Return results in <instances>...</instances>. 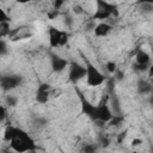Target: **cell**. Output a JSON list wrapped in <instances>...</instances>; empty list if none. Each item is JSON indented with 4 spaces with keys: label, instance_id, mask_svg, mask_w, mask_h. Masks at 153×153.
<instances>
[{
    "label": "cell",
    "instance_id": "cell-1",
    "mask_svg": "<svg viewBox=\"0 0 153 153\" xmlns=\"http://www.w3.org/2000/svg\"><path fill=\"white\" fill-rule=\"evenodd\" d=\"M10 143H11L12 149L19 153L35 149V142L29 136V134L24 131L23 129H19L16 127H14V133L12 135V139L10 140Z\"/></svg>",
    "mask_w": 153,
    "mask_h": 153
},
{
    "label": "cell",
    "instance_id": "cell-2",
    "mask_svg": "<svg viewBox=\"0 0 153 153\" xmlns=\"http://www.w3.org/2000/svg\"><path fill=\"white\" fill-rule=\"evenodd\" d=\"M97 8L93 14V19L98 20H105L109 19L110 17H117L118 16V10L117 6L106 1V0H96Z\"/></svg>",
    "mask_w": 153,
    "mask_h": 153
},
{
    "label": "cell",
    "instance_id": "cell-3",
    "mask_svg": "<svg viewBox=\"0 0 153 153\" xmlns=\"http://www.w3.org/2000/svg\"><path fill=\"white\" fill-rule=\"evenodd\" d=\"M85 68H86L85 78H86V82H87L88 86L97 87V86H100L105 81L104 74L86 59H85Z\"/></svg>",
    "mask_w": 153,
    "mask_h": 153
},
{
    "label": "cell",
    "instance_id": "cell-4",
    "mask_svg": "<svg viewBox=\"0 0 153 153\" xmlns=\"http://www.w3.org/2000/svg\"><path fill=\"white\" fill-rule=\"evenodd\" d=\"M112 117V111L106 100H102L98 105H94V111L92 114V120L94 122L108 123V121Z\"/></svg>",
    "mask_w": 153,
    "mask_h": 153
},
{
    "label": "cell",
    "instance_id": "cell-5",
    "mask_svg": "<svg viewBox=\"0 0 153 153\" xmlns=\"http://www.w3.org/2000/svg\"><path fill=\"white\" fill-rule=\"evenodd\" d=\"M48 36H49V44L51 48H57V47H63L68 42V33L67 31L59 30L54 26H50L48 30Z\"/></svg>",
    "mask_w": 153,
    "mask_h": 153
},
{
    "label": "cell",
    "instance_id": "cell-6",
    "mask_svg": "<svg viewBox=\"0 0 153 153\" xmlns=\"http://www.w3.org/2000/svg\"><path fill=\"white\" fill-rule=\"evenodd\" d=\"M23 82V78L17 74H8V75H2L0 76V88L5 92L12 91L20 86Z\"/></svg>",
    "mask_w": 153,
    "mask_h": 153
},
{
    "label": "cell",
    "instance_id": "cell-7",
    "mask_svg": "<svg viewBox=\"0 0 153 153\" xmlns=\"http://www.w3.org/2000/svg\"><path fill=\"white\" fill-rule=\"evenodd\" d=\"M149 68H151V55L146 50L139 49L137 53L135 54L134 69H136L137 72H147Z\"/></svg>",
    "mask_w": 153,
    "mask_h": 153
},
{
    "label": "cell",
    "instance_id": "cell-8",
    "mask_svg": "<svg viewBox=\"0 0 153 153\" xmlns=\"http://www.w3.org/2000/svg\"><path fill=\"white\" fill-rule=\"evenodd\" d=\"M86 75V68L85 66L78 63V62H71L68 63V79L72 82H78Z\"/></svg>",
    "mask_w": 153,
    "mask_h": 153
},
{
    "label": "cell",
    "instance_id": "cell-9",
    "mask_svg": "<svg viewBox=\"0 0 153 153\" xmlns=\"http://www.w3.org/2000/svg\"><path fill=\"white\" fill-rule=\"evenodd\" d=\"M50 91H51V87L49 84H45V82L41 84L36 91V100L41 104H45L49 100Z\"/></svg>",
    "mask_w": 153,
    "mask_h": 153
},
{
    "label": "cell",
    "instance_id": "cell-10",
    "mask_svg": "<svg viewBox=\"0 0 153 153\" xmlns=\"http://www.w3.org/2000/svg\"><path fill=\"white\" fill-rule=\"evenodd\" d=\"M68 61L56 54H53L50 56V65H51V69L56 73H60L62 71H65L68 67Z\"/></svg>",
    "mask_w": 153,
    "mask_h": 153
},
{
    "label": "cell",
    "instance_id": "cell-11",
    "mask_svg": "<svg viewBox=\"0 0 153 153\" xmlns=\"http://www.w3.org/2000/svg\"><path fill=\"white\" fill-rule=\"evenodd\" d=\"M112 30V26L109 24V23H105V22H102L99 24H97L93 29V32L97 37H106Z\"/></svg>",
    "mask_w": 153,
    "mask_h": 153
},
{
    "label": "cell",
    "instance_id": "cell-12",
    "mask_svg": "<svg viewBox=\"0 0 153 153\" xmlns=\"http://www.w3.org/2000/svg\"><path fill=\"white\" fill-rule=\"evenodd\" d=\"M136 91L139 94H149L152 92V84L147 80V79H139L137 84H136Z\"/></svg>",
    "mask_w": 153,
    "mask_h": 153
},
{
    "label": "cell",
    "instance_id": "cell-13",
    "mask_svg": "<svg viewBox=\"0 0 153 153\" xmlns=\"http://www.w3.org/2000/svg\"><path fill=\"white\" fill-rule=\"evenodd\" d=\"M81 109H82V112L86 114L90 118L92 117V114H93V111H94V105L91 104V103H90L88 100H86L85 98H82V100H81Z\"/></svg>",
    "mask_w": 153,
    "mask_h": 153
},
{
    "label": "cell",
    "instance_id": "cell-14",
    "mask_svg": "<svg viewBox=\"0 0 153 153\" xmlns=\"http://www.w3.org/2000/svg\"><path fill=\"white\" fill-rule=\"evenodd\" d=\"M11 31L12 30H11V25H10L8 20H5V22L0 23V38L7 37L11 33Z\"/></svg>",
    "mask_w": 153,
    "mask_h": 153
},
{
    "label": "cell",
    "instance_id": "cell-15",
    "mask_svg": "<svg viewBox=\"0 0 153 153\" xmlns=\"http://www.w3.org/2000/svg\"><path fill=\"white\" fill-rule=\"evenodd\" d=\"M123 120H124V117L121 115H112V117L108 121V123L111 127H116V126H120L123 122Z\"/></svg>",
    "mask_w": 153,
    "mask_h": 153
},
{
    "label": "cell",
    "instance_id": "cell-16",
    "mask_svg": "<svg viewBox=\"0 0 153 153\" xmlns=\"http://www.w3.org/2000/svg\"><path fill=\"white\" fill-rule=\"evenodd\" d=\"M143 14H151L153 12V4H139Z\"/></svg>",
    "mask_w": 153,
    "mask_h": 153
},
{
    "label": "cell",
    "instance_id": "cell-17",
    "mask_svg": "<svg viewBox=\"0 0 153 153\" xmlns=\"http://www.w3.org/2000/svg\"><path fill=\"white\" fill-rule=\"evenodd\" d=\"M5 102H6V105H8V106H16L18 104V98L13 94H8V96H6Z\"/></svg>",
    "mask_w": 153,
    "mask_h": 153
},
{
    "label": "cell",
    "instance_id": "cell-18",
    "mask_svg": "<svg viewBox=\"0 0 153 153\" xmlns=\"http://www.w3.org/2000/svg\"><path fill=\"white\" fill-rule=\"evenodd\" d=\"M8 53V47H7V43L2 39V38H0V56H4V55H6Z\"/></svg>",
    "mask_w": 153,
    "mask_h": 153
},
{
    "label": "cell",
    "instance_id": "cell-19",
    "mask_svg": "<svg viewBox=\"0 0 153 153\" xmlns=\"http://www.w3.org/2000/svg\"><path fill=\"white\" fill-rule=\"evenodd\" d=\"M105 68H106V71H108L109 73H115V71L117 69V66H116V63H115V62L109 61V62H106Z\"/></svg>",
    "mask_w": 153,
    "mask_h": 153
},
{
    "label": "cell",
    "instance_id": "cell-20",
    "mask_svg": "<svg viewBox=\"0 0 153 153\" xmlns=\"http://www.w3.org/2000/svg\"><path fill=\"white\" fill-rule=\"evenodd\" d=\"M72 12H73L74 14H76V16H79V14H82L85 11H84V8H82V6H81V5L76 4V5H74V6H73Z\"/></svg>",
    "mask_w": 153,
    "mask_h": 153
},
{
    "label": "cell",
    "instance_id": "cell-21",
    "mask_svg": "<svg viewBox=\"0 0 153 153\" xmlns=\"http://www.w3.org/2000/svg\"><path fill=\"white\" fill-rule=\"evenodd\" d=\"M73 22H74V19H73V17H72V16L67 14V16L65 17V25H66L68 29H71V27H72Z\"/></svg>",
    "mask_w": 153,
    "mask_h": 153
},
{
    "label": "cell",
    "instance_id": "cell-22",
    "mask_svg": "<svg viewBox=\"0 0 153 153\" xmlns=\"http://www.w3.org/2000/svg\"><path fill=\"white\" fill-rule=\"evenodd\" d=\"M65 2H66V0H54V2H53L54 10H60V8L63 6Z\"/></svg>",
    "mask_w": 153,
    "mask_h": 153
},
{
    "label": "cell",
    "instance_id": "cell-23",
    "mask_svg": "<svg viewBox=\"0 0 153 153\" xmlns=\"http://www.w3.org/2000/svg\"><path fill=\"white\" fill-rule=\"evenodd\" d=\"M6 115H7V114H6L5 106L0 104V123H2V122L6 120Z\"/></svg>",
    "mask_w": 153,
    "mask_h": 153
},
{
    "label": "cell",
    "instance_id": "cell-24",
    "mask_svg": "<svg viewBox=\"0 0 153 153\" xmlns=\"http://www.w3.org/2000/svg\"><path fill=\"white\" fill-rule=\"evenodd\" d=\"M5 20H10V18H8L7 13L0 7V23H1V22H5Z\"/></svg>",
    "mask_w": 153,
    "mask_h": 153
},
{
    "label": "cell",
    "instance_id": "cell-25",
    "mask_svg": "<svg viewBox=\"0 0 153 153\" xmlns=\"http://www.w3.org/2000/svg\"><path fill=\"white\" fill-rule=\"evenodd\" d=\"M140 143H142V140H141V139H134V140L131 141V145H133V146H139Z\"/></svg>",
    "mask_w": 153,
    "mask_h": 153
},
{
    "label": "cell",
    "instance_id": "cell-26",
    "mask_svg": "<svg viewBox=\"0 0 153 153\" xmlns=\"http://www.w3.org/2000/svg\"><path fill=\"white\" fill-rule=\"evenodd\" d=\"M94 149H96L94 147H90V146H85V147L82 148L84 152H92V151H94Z\"/></svg>",
    "mask_w": 153,
    "mask_h": 153
},
{
    "label": "cell",
    "instance_id": "cell-27",
    "mask_svg": "<svg viewBox=\"0 0 153 153\" xmlns=\"http://www.w3.org/2000/svg\"><path fill=\"white\" fill-rule=\"evenodd\" d=\"M139 4H153V0H137Z\"/></svg>",
    "mask_w": 153,
    "mask_h": 153
},
{
    "label": "cell",
    "instance_id": "cell-28",
    "mask_svg": "<svg viewBox=\"0 0 153 153\" xmlns=\"http://www.w3.org/2000/svg\"><path fill=\"white\" fill-rule=\"evenodd\" d=\"M123 137H126V133H121V135L118 136V139H117V141H118V142H122V140H123Z\"/></svg>",
    "mask_w": 153,
    "mask_h": 153
},
{
    "label": "cell",
    "instance_id": "cell-29",
    "mask_svg": "<svg viewBox=\"0 0 153 153\" xmlns=\"http://www.w3.org/2000/svg\"><path fill=\"white\" fill-rule=\"evenodd\" d=\"M18 4H27V2H31L32 0H16Z\"/></svg>",
    "mask_w": 153,
    "mask_h": 153
}]
</instances>
